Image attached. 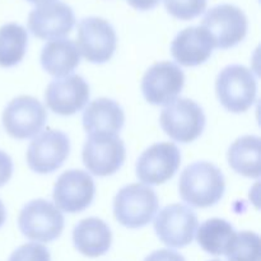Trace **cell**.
Wrapping results in <instances>:
<instances>
[{
	"mask_svg": "<svg viewBox=\"0 0 261 261\" xmlns=\"http://www.w3.org/2000/svg\"><path fill=\"white\" fill-rule=\"evenodd\" d=\"M205 115L196 102L189 98H176L166 105L160 116L163 132L180 143L198 139L205 127Z\"/></svg>",
	"mask_w": 261,
	"mask_h": 261,
	"instance_id": "cell-4",
	"label": "cell"
},
{
	"mask_svg": "<svg viewBox=\"0 0 261 261\" xmlns=\"http://www.w3.org/2000/svg\"><path fill=\"white\" fill-rule=\"evenodd\" d=\"M126 2L138 10H150L157 7L161 0H126Z\"/></svg>",
	"mask_w": 261,
	"mask_h": 261,
	"instance_id": "cell-29",
	"label": "cell"
},
{
	"mask_svg": "<svg viewBox=\"0 0 261 261\" xmlns=\"http://www.w3.org/2000/svg\"><path fill=\"white\" fill-rule=\"evenodd\" d=\"M213 48L211 35L201 25L185 28L171 43L173 59L182 66H198L205 63L212 56Z\"/></svg>",
	"mask_w": 261,
	"mask_h": 261,
	"instance_id": "cell-17",
	"label": "cell"
},
{
	"mask_svg": "<svg viewBox=\"0 0 261 261\" xmlns=\"http://www.w3.org/2000/svg\"><path fill=\"white\" fill-rule=\"evenodd\" d=\"M75 15L73 9L63 2L37 5L28 15V28L41 40H58L73 30Z\"/></svg>",
	"mask_w": 261,
	"mask_h": 261,
	"instance_id": "cell-15",
	"label": "cell"
},
{
	"mask_svg": "<svg viewBox=\"0 0 261 261\" xmlns=\"http://www.w3.org/2000/svg\"><path fill=\"white\" fill-rule=\"evenodd\" d=\"M70 152V140L60 130L48 129L40 133L27 149L28 167L36 173L46 175L60 168Z\"/></svg>",
	"mask_w": 261,
	"mask_h": 261,
	"instance_id": "cell-12",
	"label": "cell"
},
{
	"mask_svg": "<svg viewBox=\"0 0 261 261\" xmlns=\"http://www.w3.org/2000/svg\"><path fill=\"white\" fill-rule=\"evenodd\" d=\"M185 84V75L180 66L171 61H161L145 71L142 92L150 105L162 106L177 98Z\"/></svg>",
	"mask_w": 261,
	"mask_h": 261,
	"instance_id": "cell-14",
	"label": "cell"
},
{
	"mask_svg": "<svg viewBox=\"0 0 261 261\" xmlns=\"http://www.w3.org/2000/svg\"><path fill=\"white\" fill-rule=\"evenodd\" d=\"M28 35L18 23H7L0 27V66L12 68L19 64L25 55Z\"/></svg>",
	"mask_w": 261,
	"mask_h": 261,
	"instance_id": "cell-23",
	"label": "cell"
},
{
	"mask_svg": "<svg viewBox=\"0 0 261 261\" xmlns=\"http://www.w3.org/2000/svg\"><path fill=\"white\" fill-rule=\"evenodd\" d=\"M158 196L150 186L130 184L124 186L114 199L116 221L126 228H142L150 223L158 212Z\"/></svg>",
	"mask_w": 261,
	"mask_h": 261,
	"instance_id": "cell-2",
	"label": "cell"
},
{
	"mask_svg": "<svg viewBox=\"0 0 261 261\" xmlns=\"http://www.w3.org/2000/svg\"><path fill=\"white\" fill-rule=\"evenodd\" d=\"M181 165V153L173 143L150 145L137 161V177L147 185H162L175 176Z\"/></svg>",
	"mask_w": 261,
	"mask_h": 261,
	"instance_id": "cell-11",
	"label": "cell"
},
{
	"mask_svg": "<svg viewBox=\"0 0 261 261\" xmlns=\"http://www.w3.org/2000/svg\"><path fill=\"white\" fill-rule=\"evenodd\" d=\"M167 12L181 20L199 17L206 8V0H163Z\"/></svg>",
	"mask_w": 261,
	"mask_h": 261,
	"instance_id": "cell-25",
	"label": "cell"
},
{
	"mask_svg": "<svg viewBox=\"0 0 261 261\" xmlns=\"http://www.w3.org/2000/svg\"><path fill=\"white\" fill-rule=\"evenodd\" d=\"M261 241L255 232L242 231L234 234L227 247L226 255L228 261H260Z\"/></svg>",
	"mask_w": 261,
	"mask_h": 261,
	"instance_id": "cell-24",
	"label": "cell"
},
{
	"mask_svg": "<svg viewBox=\"0 0 261 261\" xmlns=\"http://www.w3.org/2000/svg\"><path fill=\"white\" fill-rule=\"evenodd\" d=\"M124 110L114 99L105 97L94 99L83 112V126L89 134H117L124 127Z\"/></svg>",
	"mask_w": 261,
	"mask_h": 261,
	"instance_id": "cell-19",
	"label": "cell"
},
{
	"mask_svg": "<svg viewBox=\"0 0 261 261\" xmlns=\"http://www.w3.org/2000/svg\"><path fill=\"white\" fill-rule=\"evenodd\" d=\"M226 182L222 171L213 163L200 161L189 165L178 180L181 199L194 208H209L223 198Z\"/></svg>",
	"mask_w": 261,
	"mask_h": 261,
	"instance_id": "cell-1",
	"label": "cell"
},
{
	"mask_svg": "<svg viewBox=\"0 0 261 261\" xmlns=\"http://www.w3.org/2000/svg\"><path fill=\"white\" fill-rule=\"evenodd\" d=\"M144 261H186L185 257L178 252L173 251L170 249H162L153 251L152 254L148 255Z\"/></svg>",
	"mask_w": 261,
	"mask_h": 261,
	"instance_id": "cell-27",
	"label": "cell"
},
{
	"mask_svg": "<svg viewBox=\"0 0 261 261\" xmlns=\"http://www.w3.org/2000/svg\"><path fill=\"white\" fill-rule=\"evenodd\" d=\"M212 261H221V260H212Z\"/></svg>",
	"mask_w": 261,
	"mask_h": 261,
	"instance_id": "cell-32",
	"label": "cell"
},
{
	"mask_svg": "<svg viewBox=\"0 0 261 261\" xmlns=\"http://www.w3.org/2000/svg\"><path fill=\"white\" fill-rule=\"evenodd\" d=\"M199 246L211 255H224L227 247L236 234L233 226L226 219H206L196 232Z\"/></svg>",
	"mask_w": 261,
	"mask_h": 261,
	"instance_id": "cell-22",
	"label": "cell"
},
{
	"mask_svg": "<svg viewBox=\"0 0 261 261\" xmlns=\"http://www.w3.org/2000/svg\"><path fill=\"white\" fill-rule=\"evenodd\" d=\"M125 157L124 142L116 134L107 133L89 134L82 153L87 170L98 177L116 173L124 165Z\"/></svg>",
	"mask_w": 261,
	"mask_h": 261,
	"instance_id": "cell-7",
	"label": "cell"
},
{
	"mask_svg": "<svg viewBox=\"0 0 261 261\" xmlns=\"http://www.w3.org/2000/svg\"><path fill=\"white\" fill-rule=\"evenodd\" d=\"M76 38L79 54L89 63H107L116 50V31L103 18H83L78 24Z\"/></svg>",
	"mask_w": 261,
	"mask_h": 261,
	"instance_id": "cell-8",
	"label": "cell"
},
{
	"mask_svg": "<svg viewBox=\"0 0 261 261\" xmlns=\"http://www.w3.org/2000/svg\"><path fill=\"white\" fill-rule=\"evenodd\" d=\"M201 27L211 35L214 47L226 50L234 47L246 37L249 23L241 8L221 4L205 13Z\"/></svg>",
	"mask_w": 261,
	"mask_h": 261,
	"instance_id": "cell-6",
	"label": "cell"
},
{
	"mask_svg": "<svg viewBox=\"0 0 261 261\" xmlns=\"http://www.w3.org/2000/svg\"><path fill=\"white\" fill-rule=\"evenodd\" d=\"M94 193L96 186L88 172L69 170L56 180L53 198L59 211L73 214L88 208L93 201Z\"/></svg>",
	"mask_w": 261,
	"mask_h": 261,
	"instance_id": "cell-13",
	"label": "cell"
},
{
	"mask_svg": "<svg viewBox=\"0 0 261 261\" xmlns=\"http://www.w3.org/2000/svg\"><path fill=\"white\" fill-rule=\"evenodd\" d=\"M74 247L87 257H98L106 254L112 244L109 224L101 218H84L73 229Z\"/></svg>",
	"mask_w": 261,
	"mask_h": 261,
	"instance_id": "cell-18",
	"label": "cell"
},
{
	"mask_svg": "<svg viewBox=\"0 0 261 261\" xmlns=\"http://www.w3.org/2000/svg\"><path fill=\"white\" fill-rule=\"evenodd\" d=\"M47 114L43 105L31 96L12 99L3 111V126L14 139H30L45 126Z\"/></svg>",
	"mask_w": 261,
	"mask_h": 261,
	"instance_id": "cell-9",
	"label": "cell"
},
{
	"mask_svg": "<svg viewBox=\"0 0 261 261\" xmlns=\"http://www.w3.org/2000/svg\"><path fill=\"white\" fill-rule=\"evenodd\" d=\"M198 223L194 211L182 204H171L157 214L154 231L166 246L182 249L193 242Z\"/></svg>",
	"mask_w": 261,
	"mask_h": 261,
	"instance_id": "cell-10",
	"label": "cell"
},
{
	"mask_svg": "<svg viewBox=\"0 0 261 261\" xmlns=\"http://www.w3.org/2000/svg\"><path fill=\"white\" fill-rule=\"evenodd\" d=\"M13 175V161L5 152L0 150V188L10 180Z\"/></svg>",
	"mask_w": 261,
	"mask_h": 261,
	"instance_id": "cell-28",
	"label": "cell"
},
{
	"mask_svg": "<svg viewBox=\"0 0 261 261\" xmlns=\"http://www.w3.org/2000/svg\"><path fill=\"white\" fill-rule=\"evenodd\" d=\"M18 226L23 236L32 241L51 242L63 232L64 216L50 201L35 199L22 208Z\"/></svg>",
	"mask_w": 261,
	"mask_h": 261,
	"instance_id": "cell-5",
	"label": "cell"
},
{
	"mask_svg": "<svg viewBox=\"0 0 261 261\" xmlns=\"http://www.w3.org/2000/svg\"><path fill=\"white\" fill-rule=\"evenodd\" d=\"M5 221H7V211H5L4 203L0 200V228L4 226Z\"/></svg>",
	"mask_w": 261,
	"mask_h": 261,
	"instance_id": "cell-30",
	"label": "cell"
},
{
	"mask_svg": "<svg viewBox=\"0 0 261 261\" xmlns=\"http://www.w3.org/2000/svg\"><path fill=\"white\" fill-rule=\"evenodd\" d=\"M89 86L83 76L68 75L55 79L47 86L45 101L56 115L71 116L84 109L89 101Z\"/></svg>",
	"mask_w": 261,
	"mask_h": 261,
	"instance_id": "cell-16",
	"label": "cell"
},
{
	"mask_svg": "<svg viewBox=\"0 0 261 261\" xmlns=\"http://www.w3.org/2000/svg\"><path fill=\"white\" fill-rule=\"evenodd\" d=\"M41 65L56 78H64L75 70L81 61V54L75 43L68 38L53 40L41 51Z\"/></svg>",
	"mask_w": 261,
	"mask_h": 261,
	"instance_id": "cell-20",
	"label": "cell"
},
{
	"mask_svg": "<svg viewBox=\"0 0 261 261\" xmlns=\"http://www.w3.org/2000/svg\"><path fill=\"white\" fill-rule=\"evenodd\" d=\"M8 261H51V256L47 247L37 242H30L14 250Z\"/></svg>",
	"mask_w": 261,
	"mask_h": 261,
	"instance_id": "cell-26",
	"label": "cell"
},
{
	"mask_svg": "<svg viewBox=\"0 0 261 261\" xmlns=\"http://www.w3.org/2000/svg\"><path fill=\"white\" fill-rule=\"evenodd\" d=\"M27 2L32 3V4H36V5H41V4H46V3H51L54 2V0H27Z\"/></svg>",
	"mask_w": 261,
	"mask_h": 261,
	"instance_id": "cell-31",
	"label": "cell"
},
{
	"mask_svg": "<svg viewBox=\"0 0 261 261\" xmlns=\"http://www.w3.org/2000/svg\"><path fill=\"white\" fill-rule=\"evenodd\" d=\"M228 163L239 175L250 178L260 177V138L245 135L232 143L227 153Z\"/></svg>",
	"mask_w": 261,
	"mask_h": 261,
	"instance_id": "cell-21",
	"label": "cell"
},
{
	"mask_svg": "<svg viewBox=\"0 0 261 261\" xmlns=\"http://www.w3.org/2000/svg\"><path fill=\"white\" fill-rule=\"evenodd\" d=\"M256 78L244 65L226 66L217 76V97L222 106L233 114L247 111L256 101Z\"/></svg>",
	"mask_w": 261,
	"mask_h": 261,
	"instance_id": "cell-3",
	"label": "cell"
}]
</instances>
